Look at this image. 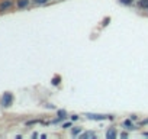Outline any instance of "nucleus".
<instances>
[{"mask_svg": "<svg viewBox=\"0 0 148 139\" xmlns=\"http://www.w3.org/2000/svg\"><path fill=\"white\" fill-rule=\"evenodd\" d=\"M12 6H13V0H3V2L0 3V12H6Z\"/></svg>", "mask_w": 148, "mask_h": 139, "instance_id": "3", "label": "nucleus"}, {"mask_svg": "<svg viewBox=\"0 0 148 139\" xmlns=\"http://www.w3.org/2000/svg\"><path fill=\"white\" fill-rule=\"evenodd\" d=\"M29 3H31V0H17V2H16V6H17L19 9H25Z\"/></svg>", "mask_w": 148, "mask_h": 139, "instance_id": "7", "label": "nucleus"}, {"mask_svg": "<svg viewBox=\"0 0 148 139\" xmlns=\"http://www.w3.org/2000/svg\"><path fill=\"white\" fill-rule=\"evenodd\" d=\"M73 128V120L70 119L68 122H64L62 123V129H71Z\"/></svg>", "mask_w": 148, "mask_h": 139, "instance_id": "11", "label": "nucleus"}, {"mask_svg": "<svg viewBox=\"0 0 148 139\" xmlns=\"http://www.w3.org/2000/svg\"><path fill=\"white\" fill-rule=\"evenodd\" d=\"M141 125H142V126H144V125H148V119H144V120L141 122Z\"/></svg>", "mask_w": 148, "mask_h": 139, "instance_id": "19", "label": "nucleus"}, {"mask_svg": "<svg viewBox=\"0 0 148 139\" xmlns=\"http://www.w3.org/2000/svg\"><path fill=\"white\" fill-rule=\"evenodd\" d=\"M119 3L123 5V6H131L134 3V0H119Z\"/></svg>", "mask_w": 148, "mask_h": 139, "instance_id": "12", "label": "nucleus"}, {"mask_svg": "<svg viewBox=\"0 0 148 139\" xmlns=\"http://www.w3.org/2000/svg\"><path fill=\"white\" fill-rule=\"evenodd\" d=\"M60 80H61V77H60V76H57V77H54V78H52V84H54V86H57V84H60Z\"/></svg>", "mask_w": 148, "mask_h": 139, "instance_id": "14", "label": "nucleus"}, {"mask_svg": "<svg viewBox=\"0 0 148 139\" xmlns=\"http://www.w3.org/2000/svg\"><path fill=\"white\" fill-rule=\"evenodd\" d=\"M32 2H33L35 5H45L48 0H32Z\"/></svg>", "mask_w": 148, "mask_h": 139, "instance_id": "15", "label": "nucleus"}, {"mask_svg": "<svg viewBox=\"0 0 148 139\" xmlns=\"http://www.w3.org/2000/svg\"><path fill=\"white\" fill-rule=\"evenodd\" d=\"M35 123H38V120H31V122H28L26 125H35Z\"/></svg>", "mask_w": 148, "mask_h": 139, "instance_id": "18", "label": "nucleus"}, {"mask_svg": "<svg viewBox=\"0 0 148 139\" xmlns=\"http://www.w3.org/2000/svg\"><path fill=\"white\" fill-rule=\"evenodd\" d=\"M119 138H128V132H122V133L119 135Z\"/></svg>", "mask_w": 148, "mask_h": 139, "instance_id": "17", "label": "nucleus"}, {"mask_svg": "<svg viewBox=\"0 0 148 139\" xmlns=\"http://www.w3.org/2000/svg\"><path fill=\"white\" fill-rule=\"evenodd\" d=\"M109 22H110V16H106V17H104V20L102 22V25H103V26H108Z\"/></svg>", "mask_w": 148, "mask_h": 139, "instance_id": "13", "label": "nucleus"}, {"mask_svg": "<svg viewBox=\"0 0 148 139\" xmlns=\"http://www.w3.org/2000/svg\"><path fill=\"white\" fill-rule=\"evenodd\" d=\"M57 116H60V118H64V119H67V118H68V114H67V112H66L64 109L57 110Z\"/></svg>", "mask_w": 148, "mask_h": 139, "instance_id": "9", "label": "nucleus"}, {"mask_svg": "<svg viewBox=\"0 0 148 139\" xmlns=\"http://www.w3.org/2000/svg\"><path fill=\"white\" fill-rule=\"evenodd\" d=\"M12 103H13V94L9 93V91H6L3 94V97H2V106L3 107H10Z\"/></svg>", "mask_w": 148, "mask_h": 139, "instance_id": "2", "label": "nucleus"}, {"mask_svg": "<svg viewBox=\"0 0 148 139\" xmlns=\"http://www.w3.org/2000/svg\"><path fill=\"white\" fill-rule=\"evenodd\" d=\"M70 119H71L73 122H76V120H78V116H77V114H71V118H70Z\"/></svg>", "mask_w": 148, "mask_h": 139, "instance_id": "16", "label": "nucleus"}, {"mask_svg": "<svg viewBox=\"0 0 148 139\" xmlns=\"http://www.w3.org/2000/svg\"><path fill=\"white\" fill-rule=\"evenodd\" d=\"M132 122H134L132 119H125V120H123V128H125V129H137Z\"/></svg>", "mask_w": 148, "mask_h": 139, "instance_id": "6", "label": "nucleus"}, {"mask_svg": "<svg viewBox=\"0 0 148 139\" xmlns=\"http://www.w3.org/2000/svg\"><path fill=\"white\" fill-rule=\"evenodd\" d=\"M80 139H89V138H96V133L92 132V130H87V132H84V133H80L78 136Z\"/></svg>", "mask_w": 148, "mask_h": 139, "instance_id": "5", "label": "nucleus"}, {"mask_svg": "<svg viewBox=\"0 0 148 139\" xmlns=\"http://www.w3.org/2000/svg\"><path fill=\"white\" fill-rule=\"evenodd\" d=\"M87 119H90V120H97V122H100V120H106V119H109V116L110 114H99V113H86L84 114Z\"/></svg>", "mask_w": 148, "mask_h": 139, "instance_id": "1", "label": "nucleus"}, {"mask_svg": "<svg viewBox=\"0 0 148 139\" xmlns=\"http://www.w3.org/2000/svg\"><path fill=\"white\" fill-rule=\"evenodd\" d=\"M138 6H139L141 9H148V0H139Z\"/></svg>", "mask_w": 148, "mask_h": 139, "instance_id": "10", "label": "nucleus"}, {"mask_svg": "<svg viewBox=\"0 0 148 139\" xmlns=\"http://www.w3.org/2000/svg\"><path fill=\"white\" fill-rule=\"evenodd\" d=\"M83 132V128L81 126H76V128H71V136H80V133Z\"/></svg>", "mask_w": 148, "mask_h": 139, "instance_id": "8", "label": "nucleus"}, {"mask_svg": "<svg viewBox=\"0 0 148 139\" xmlns=\"http://www.w3.org/2000/svg\"><path fill=\"white\" fill-rule=\"evenodd\" d=\"M142 136H145V138H148V132H144V133H142Z\"/></svg>", "mask_w": 148, "mask_h": 139, "instance_id": "20", "label": "nucleus"}, {"mask_svg": "<svg viewBox=\"0 0 148 139\" xmlns=\"http://www.w3.org/2000/svg\"><path fill=\"white\" fill-rule=\"evenodd\" d=\"M115 138H118L116 129H115V128H109L108 132H106V139H115Z\"/></svg>", "mask_w": 148, "mask_h": 139, "instance_id": "4", "label": "nucleus"}]
</instances>
